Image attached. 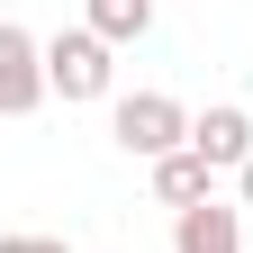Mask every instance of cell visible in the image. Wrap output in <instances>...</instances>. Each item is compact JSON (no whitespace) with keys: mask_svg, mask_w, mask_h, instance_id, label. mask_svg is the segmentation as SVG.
<instances>
[{"mask_svg":"<svg viewBox=\"0 0 253 253\" xmlns=\"http://www.w3.org/2000/svg\"><path fill=\"white\" fill-rule=\"evenodd\" d=\"M45 90H54L63 109L109 100V90H118V45L90 37V27H54V37H45Z\"/></svg>","mask_w":253,"mask_h":253,"instance_id":"6da1fadb","label":"cell"},{"mask_svg":"<svg viewBox=\"0 0 253 253\" xmlns=\"http://www.w3.org/2000/svg\"><path fill=\"white\" fill-rule=\"evenodd\" d=\"M109 136H118V154H136V163H163V154L190 145V109L172 90H126V100H109Z\"/></svg>","mask_w":253,"mask_h":253,"instance_id":"7a4b0ae2","label":"cell"},{"mask_svg":"<svg viewBox=\"0 0 253 253\" xmlns=\"http://www.w3.org/2000/svg\"><path fill=\"white\" fill-rule=\"evenodd\" d=\"M45 100H54L45 90V37L0 18V118H37Z\"/></svg>","mask_w":253,"mask_h":253,"instance_id":"3957f363","label":"cell"},{"mask_svg":"<svg viewBox=\"0 0 253 253\" xmlns=\"http://www.w3.org/2000/svg\"><path fill=\"white\" fill-rule=\"evenodd\" d=\"M190 154H199L208 172H244L253 163V109H235V100L199 109V118H190Z\"/></svg>","mask_w":253,"mask_h":253,"instance_id":"277c9868","label":"cell"},{"mask_svg":"<svg viewBox=\"0 0 253 253\" xmlns=\"http://www.w3.org/2000/svg\"><path fill=\"white\" fill-rule=\"evenodd\" d=\"M172 253H244V208L226 199H199L172 217Z\"/></svg>","mask_w":253,"mask_h":253,"instance_id":"5b68a950","label":"cell"},{"mask_svg":"<svg viewBox=\"0 0 253 253\" xmlns=\"http://www.w3.org/2000/svg\"><path fill=\"white\" fill-rule=\"evenodd\" d=\"M154 199H163V208L181 217V208H199V199H217V172H208L199 154L181 145V154H163V163H154Z\"/></svg>","mask_w":253,"mask_h":253,"instance_id":"8992f818","label":"cell"},{"mask_svg":"<svg viewBox=\"0 0 253 253\" xmlns=\"http://www.w3.org/2000/svg\"><path fill=\"white\" fill-rule=\"evenodd\" d=\"M82 27L109 37V45H136L145 27H154V0H82Z\"/></svg>","mask_w":253,"mask_h":253,"instance_id":"52a82bcc","label":"cell"},{"mask_svg":"<svg viewBox=\"0 0 253 253\" xmlns=\"http://www.w3.org/2000/svg\"><path fill=\"white\" fill-rule=\"evenodd\" d=\"M0 253H73L63 235H0Z\"/></svg>","mask_w":253,"mask_h":253,"instance_id":"ba28073f","label":"cell"},{"mask_svg":"<svg viewBox=\"0 0 253 253\" xmlns=\"http://www.w3.org/2000/svg\"><path fill=\"white\" fill-rule=\"evenodd\" d=\"M235 208H253V163H244V172H235Z\"/></svg>","mask_w":253,"mask_h":253,"instance_id":"9c48e42d","label":"cell"}]
</instances>
